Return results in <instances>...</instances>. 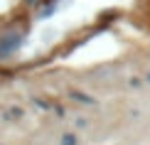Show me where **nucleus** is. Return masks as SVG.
<instances>
[{"mask_svg":"<svg viewBox=\"0 0 150 145\" xmlns=\"http://www.w3.org/2000/svg\"><path fill=\"white\" fill-rule=\"evenodd\" d=\"M71 96H74V98H79L81 103H93V98H91V96H84V93H71Z\"/></svg>","mask_w":150,"mask_h":145,"instance_id":"1","label":"nucleus"},{"mask_svg":"<svg viewBox=\"0 0 150 145\" xmlns=\"http://www.w3.org/2000/svg\"><path fill=\"white\" fill-rule=\"evenodd\" d=\"M148 81H150V74H148Z\"/></svg>","mask_w":150,"mask_h":145,"instance_id":"3","label":"nucleus"},{"mask_svg":"<svg viewBox=\"0 0 150 145\" xmlns=\"http://www.w3.org/2000/svg\"><path fill=\"white\" fill-rule=\"evenodd\" d=\"M62 145H76V138H74V135H64Z\"/></svg>","mask_w":150,"mask_h":145,"instance_id":"2","label":"nucleus"}]
</instances>
